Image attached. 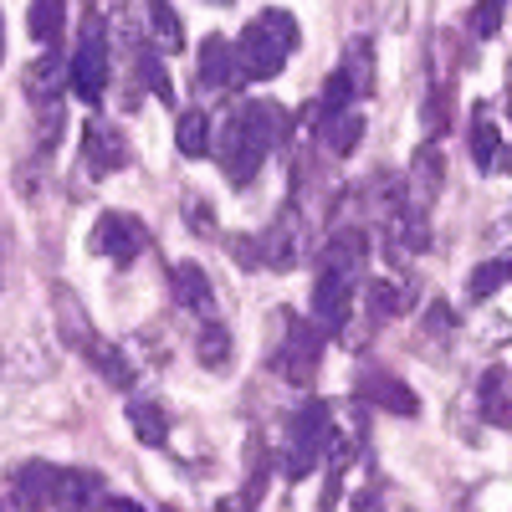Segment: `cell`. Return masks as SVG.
Here are the masks:
<instances>
[{"label":"cell","instance_id":"cb8c5ba5","mask_svg":"<svg viewBox=\"0 0 512 512\" xmlns=\"http://www.w3.org/2000/svg\"><path fill=\"white\" fill-rule=\"evenodd\" d=\"M466 144H472V164L482 169H497V154H502V134H497V118L492 113H472V128H466Z\"/></svg>","mask_w":512,"mask_h":512},{"label":"cell","instance_id":"3957f363","mask_svg":"<svg viewBox=\"0 0 512 512\" xmlns=\"http://www.w3.org/2000/svg\"><path fill=\"white\" fill-rule=\"evenodd\" d=\"M333 446V410L328 400H303L287 420V441H282V472L287 482H303L318 472V461Z\"/></svg>","mask_w":512,"mask_h":512},{"label":"cell","instance_id":"83f0119b","mask_svg":"<svg viewBox=\"0 0 512 512\" xmlns=\"http://www.w3.org/2000/svg\"><path fill=\"white\" fill-rule=\"evenodd\" d=\"M144 11H149V36L159 41L164 52H180L185 47V26H180L175 6H169V0H144Z\"/></svg>","mask_w":512,"mask_h":512},{"label":"cell","instance_id":"d6a6232c","mask_svg":"<svg viewBox=\"0 0 512 512\" xmlns=\"http://www.w3.org/2000/svg\"><path fill=\"white\" fill-rule=\"evenodd\" d=\"M267 482H272V461H267V456H256V466H251V477H246V492H241V502H246V507H251V502H262Z\"/></svg>","mask_w":512,"mask_h":512},{"label":"cell","instance_id":"ffe728a7","mask_svg":"<svg viewBox=\"0 0 512 512\" xmlns=\"http://www.w3.org/2000/svg\"><path fill=\"white\" fill-rule=\"evenodd\" d=\"M200 88L205 93H221V88H231L236 82V57H231V41L226 36H205L200 41Z\"/></svg>","mask_w":512,"mask_h":512},{"label":"cell","instance_id":"4fadbf2b","mask_svg":"<svg viewBox=\"0 0 512 512\" xmlns=\"http://www.w3.org/2000/svg\"><path fill=\"white\" fill-rule=\"evenodd\" d=\"M26 98L36 103V108H52V103H62V93L72 88V77H67V57L57 52V47H47V57H36L31 67H26Z\"/></svg>","mask_w":512,"mask_h":512},{"label":"cell","instance_id":"30bf717a","mask_svg":"<svg viewBox=\"0 0 512 512\" xmlns=\"http://www.w3.org/2000/svg\"><path fill=\"white\" fill-rule=\"evenodd\" d=\"M113 492L93 466H57V487H52V507L57 512H108Z\"/></svg>","mask_w":512,"mask_h":512},{"label":"cell","instance_id":"4dcf8cb0","mask_svg":"<svg viewBox=\"0 0 512 512\" xmlns=\"http://www.w3.org/2000/svg\"><path fill=\"white\" fill-rule=\"evenodd\" d=\"M502 21H507V0H477L472 16H466V26H472L477 41H492L502 31Z\"/></svg>","mask_w":512,"mask_h":512},{"label":"cell","instance_id":"44dd1931","mask_svg":"<svg viewBox=\"0 0 512 512\" xmlns=\"http://www.w3.org/2000/svg\"><path fill=\"white\" fill-rule=\"evenodd\" d=\"M26 31H31V41H41V47H57L62 31H67V0H31Z\"/></svg>","mask_w":512,"mask_h":512},{"label":"cell","instance_id":"d6986e66","mask_svg":"<svg viewBox=\"0 0 512 512\" xmlns=\"http://www.w3.org/2000/svg\"><path fill=\"white\" fill-rule=\"evenodd\" d=\"M195 359L210 369V374H226L231 369V328L210 313V318H195Z\"/></svg>","mask_w":512,"mask_h":512},{"label":"cell","instance_id":"9a60e30c","mask_svg":"<svg viewBox=\"0 0 512 512\" xmlns=\"http://www.w3.org/2000/svg\"><path fill=\"white\" fill-rule=\"evenodd\" d=\"M477 415L492 431H512V369L507 364H492L477 379Z\"/></svg>","mask_w":512,"mask_h":512},{"label":"cell","instance_id":"8fae6325","mask_svg":"<svg viewBox=\"0 0 512 512\" xmlns=\"http://www.w3.org/2000/svg\"><path fill=\"white\" fill-rule=\"evenodd\" d=\"M57 487V466L52 461H16L6 472V497L16 512H47Z\"/></svg>","mask_w":512,"mask_h":512},{"label":"cell","instance_id":"52a82bcc","mask_svg":"<svg viewBox=\"0 0 512 512\" xmlns=\"http://www.w3.org/2000/svg\"><path fill=\"white\" fill-rule=\"evenodd\" d=\"M93 251L108 256L113 267H134L149 251V231H144L139 216H128V210H103L93 221Z\"/></svg>","mask_w":512,"mask_h":512},{"label":"cell","instance_id":"f1b7e54d","mask_svg":"<svg viewBox=\"0 0 512 512\" xmlns=\"http://www.w3.org/2000/svg\"><path fill=\"white\" fill-rule=\"evenodd\" d=\"M507 282H512V251H507V256H492V262H477V267H472V282H466V297H472V303H482V297L502 292Z\"/></svg>","mask_w":512,"mask_h":512},{"label":"cell","instance_id":"5bb4252c","mask_svg":"<svg viewBox=\"0 0 512 512\" xmlns=\"http://www.w3.org/2000/svg\"><path fill=\"white\" fill-rule=\"evenodd\" d=\"M441 180H446V154L425 139L410 159V180H405V200L420 205V210H431V200L441 195Z\"/></svg>","mask_w":512,"mask_h":512},{"label":"cell","instance_id":"8992f818","mask_svg":"<svg viewBox=\"0 0 512 512\" xmlns=\"http://www.w3.org/2000/svg\"><path fill=\"white\" fill-rule=\"evenodd\" d=\"M128 164H134V144H128L123 128L108 118H88V128H82V169L93 180H113Z\"/></svg>","mask_w":512,"mask_h":512},{"label":"cell","instance_id":"d590c367","mask_svg":"<svg viewBox=\"0 0 512 512\" xmlns=\"http://www.w3.org/2000/svg\"><path fill=\"white\" fill-rule=\"evenodd\" d=\"M210 6H231V0H210Z\"/></svg>","mask_w":512,"mask_h":512},{"label":"cell","instance_id":"603a6c76","mask_svg":"<svg viewBox=\"0 0 512 512\" xmlns=\"http://www.w3.org/2000/svg\"><path fill=\"white\" fill-rule=\"evenodd\" d=\"M82 354H88V364L113 384V390H128V384H134V364H128V354H123L118 344H108V338H93Z\"/></svg>","mask_w":512,"mask_h":512},{"label":"cell","instance_id":"d4e9b609","mask_svg":"<svg viewBox=\"0 0 512 512\" xmlns=\"http://www.w3.org/2000/svg\"><path fill=\"white\" fill-rule=\"evenodd\" d=\"M57 333H62V344H67V349H77V354H82V349H88L93 338H98V333L88 328V318H82L77 297H67L62 287H57Z\"/></svg>","mask_w":512,"mask_h":512},{"label":"cell","instance_id":"e575fe53","mask_svg":"<svg viewBox=\"0 0 512 512\" xmlns=\"http://www.w3.org/2000/svg\"><path fill=\"white\" fill-rule=\"evenodd\" d=\"M0 57H6V16H0Z\"/></svg>","mask_w":512,"mask_h":512},{"label":"cell","instance_id":"7c38bea8","mask_svg":"<svg viewBox=\"0 0 512 512\" xmlns=\"http://www.w3.org/2000/svg\"><path fill=\"white\" fill-rule=\"evenodd\" d=\"M359 400L364 405H374V410H384V415H420V400H415V390L400 379V374H390V369H364L359 374Z\"/></svg>","mask_w":512,"mask_h":512},{"label":"cell","instance_id":"ba28073f","mask_svg":"<svg viewBox=\"0 0 512 512\" xmlns=\"http://www.w3.org/2000/svg\"><path fill=\"white\" fill-rule=\"evenodd\" d=\"M303 246H308V226H303V216H297V205H287L262 236H251L256 267H277V272H287V267L303 262Z\"/></svg>","mask_w":512,"mask_h":512},{"label":"cell","instance_id":"7402d4cb","mask_svg":"<svg viewBox=\"0 0 512 512\" xmlns=\"http://www.w3.org/2000/svg\"><path fill=\"white\" fill-rule=\"evenodd\" d=\"M128 425H134V436H139L144 446H164V441H169V415H164V405L149 400V395L128 400Z\"/></svg>","mask_w":512,"mask_h":512},{"label":"cell","instance_id":"5b68a950","mask_svg":"<svg viewBox=\"0 0 512 512\" xmlns=\"http://www.w3.org/2000/svg\"><path fill=\"white\" fill-rule=\"evenodd\" d=\"M108 72H113V57H108V31L98 16L82 21V36H77V52L67 62V77H72V93L82 103H98L103 88H108Z\"/></svg>","mask_w":512,"mask_h":512},{"label":"cell","instance_id":"277c9868","mask_svg":"<svg viewBox=\"0 0 512 512\" xmlns=\"http://www.w3.org/2000/svg\"><path fill=\"white\" fill-rule=\"evenodd\" d=\"M282 338L272 349V369L287 379V384H313L318 379V364H323V328L303 313L282 308Z\"/></svg>","mask_w":512,"mask_h":512},{"label":"cell","instance_id":"9c48e42d","mask_svg":"<svg viewBox=\"0 0 512 512\" xmlns=\"http://www.w3.org/2000/svg\"><path fill=\"white\" fill-rule=\"evenodd\" d=\"M354 292H359V277L354 272H338V267H323L318 262V277H313V323L323 333H344L349 308H354Z\"/></svg>","mask_w":512,"mask_h":512},{"label":"cell","instance_id":"f546056e","mask_svg":"<svg viewBox=\"0 0 512 512\" xmlns=\"http://www.w3.org/2000/svg\"><path fill=\"white\" fill-rule=\"evenodd\" d=\"M338 72L349 77L354 98H369V93H374V47H369V41H354L349 57H344V67H338Z\"/></svg>","mask_w":512,"mask_h":512},{"label":"cell","instance_id":"e0dca14e","mask_svg":"<svg viewBox=\"0 0 512 512\" xmlns=\"http://www.w3.org/2000/svg\"><path fill=\"white\" fill-rule=\"evenodd\" d=\"M313 128H318L323 149H328L333 159H344V154H354L359 139H364V113H359V103H349V108H338V113L318 118Z\"/></svg>","mask_w":512,"mask_h":512},{"label":"cell","instance_id":"4316f807","mask_svg":"<svg viewBox=\"0 0 512 512\" xmlns=\"http://www.w3.org/2000/svg\"><path fill=\"white\" fill-rule=\"evenodd\" d=\"M364 297H369V318H374V323H390V318L405 313V287H400V277H374V282L364 287Z\"/></svg>","mask_w":512,"mask_h":512},{"label":"cell","instance_id":"836d02e7","mask_svg":"<svg viewBox=\"0 0 512 512\" xmlns=\"http://www.w3.org/2000/svg\"><path fill=\"white\" fill-rule=\"evenodd\" d=\"M497 169H507V175H512V144H507V149L497 154Z\"/></svg>","mask_w":512,"mask_h":512},{"label":"cell","instance_id":"6da1fadb","mask_svg":"<svg viewBox=\"0 0 512 512\" xmlns=\"http://www.w3.org/2000/svg\"><path fill=\"white\" fill-rule=\"evenodd\" d=\"M292 134V113L282 103H241L226 123H221V134L210 139V154L221 159V175L246 190L256 175H262V164L287 144Z\"/></svg>","mask_w":512,"mask_h":512},{"label":"cell","instance_id":"1f68e13d","mask_svg":"<svg viewBox=\"0 0 512 512\" xmlns=\"http://www.w3.org/2000/svg\"><path fill=\"white\" fill-rule=\"evenodd\" d=\"M185 226H190L195 236H216V210H210L200 195H190V200H185Z\"/></svg>","mask_w":512,"mask_h":512},{"label":"cell","instance_id":"2e32d148","mask_svg":"<svg viewBox=\"0 0 512 512\" xmlns=\"http://www.w3.org/2000/svg\"><path fill=\"white\" fill-rule=\"evenodd\" d=\"M169 292H175V303L195 318H210L216 313V287H210L205 267L195 262H175V272H169Z\"/></svg>","mask_w":512,"mask_h":512},{"label":"cell","instance_id":"7a4b0ae2","mask_svg":"<svg viewBox=\"0 0 512 512\" xmlns=\"http://www.w3.org/2000/svg\"><path fill=\"white\" fill-rule=\"evenodd\" d=\"M297 16L267 6L262 16H251L246 31L231 41V57H236V82H267L287 67V57L297 52Z\"/></svg>","mask_w":512,"mask_h":512},{"label":"cell","instance_id":"484cf974","mask_svg":"<svg viewBox=\"0 0 512 512\" xmlns=\"http://www.w3.org/2000/svg\"><path fill=\"white\" fill-rule=\"evenodd\" d=\"M175 144H180L185 159H205V154H210V118H205V108H185V113H180Z\"/></svg>","mask_w":512,"mask_h":512},{"label":"cell","instance_id":"ac0fdd59","mask_svg":"<svg viewBox=\"0 0 512 512\" xmlns=\"http://www.w3.org/2000/svg\"><path fill=\"white\" fill-rule=\"evenodd\" d=\"M364 256H369V236L359 231V226H338L328 241H323V251H318V262L323 267H338V272H364Z\"/></svg>","mask_w":512,"mask_h":512}]
</instances>
